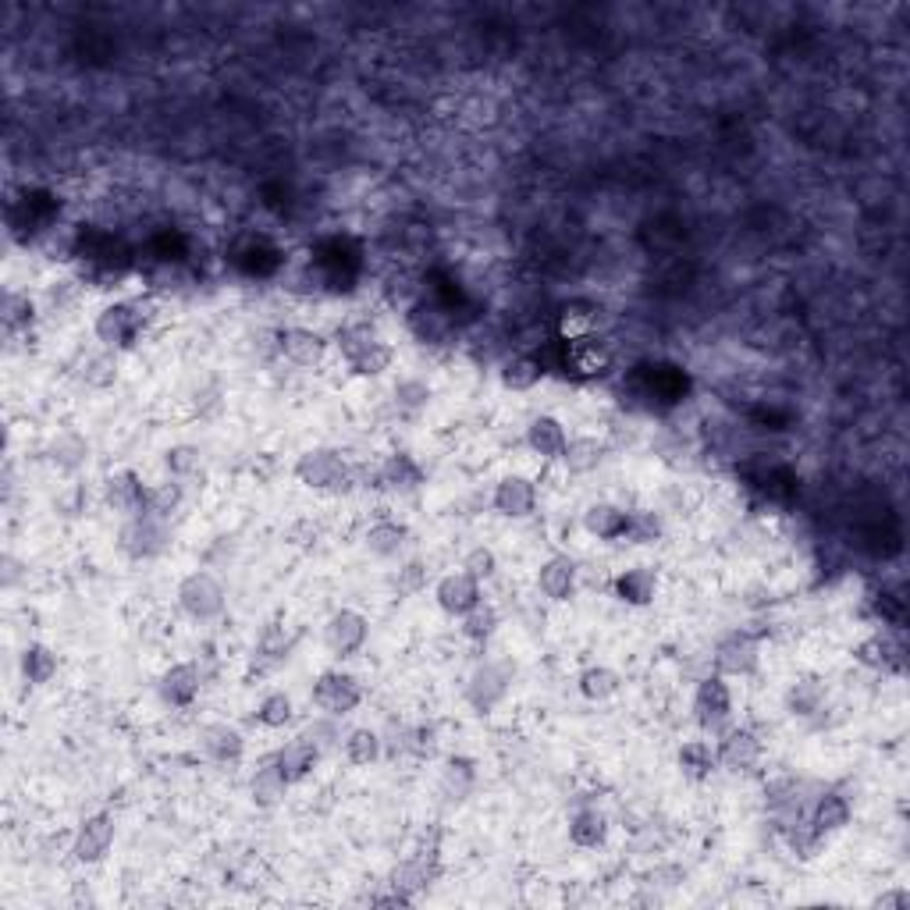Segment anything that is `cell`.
Returning a JSON list of instances; mask_svg holds the SVG:
<instances>
[{
  "instance_id": "obj_1",
  "label": "cell",
  "mask_w": 910,
  "mask_h": 910,
  "mask_svg": "<svg viewBox=\"0 0 910 910\" xmlns=\"http://www.w3.org/2000/svg\"><path fill=\"white\" fill-rule=\"evenodd\" d=\"M296 480L317 495H345L356 484V470L335 448H310L296 459Z\"/></svg>"
},
{
  "instance_id": "obj_2",
  "label": "cell",
  "mask_w": 910,
  "mask_h": 910,
  "mask_svg": "<svg viewBox=\"0 0 910 910\" xmlns=\"http://www.w3.org/2000/svg\"><path fill=\"white\" fill-rule=\"evenodd\" d=\"M338 345L356 377H381L395 363V349L388 342H381L370 324H349L338 335Z\"/></svg>"
},
{
  "instance_id": "obj_3",
  "label": "cell",
  "mask_w": 910,
  "mask_h": 910,
  "mask_svg": "<svg viewBox=\"0 0 910 910\" xmlns=\"http://www.w3.org/2000/svg\"><path fill=\"white\" fill-rule=\"evenodd\" d=\"M118 548L125 559L132 562H150V559H161L164 551L171 548V527L157 516H132V520H121V530H118Z\"/></svg>"
},
{
  "instance_id": "obj_4",
  "label": "cell",
  "mask_w": 910,
  "mask_h": 910,
  "mask_svg": "<svg viewBox=\"0 0 910 910\" xmlns=\"http://www.w3.org/2000/svg\"><path fill=\"white\" fill-rule=\"evenodd\" d=\"M512 679H516V665H509V662H480L477 669L470 672L466 679V687H463V697L466 704L477 715H487V712H495L498 704H502L509 697V690H512Z\"/></svg>"
},
{
  "instance_id": "obj_5",
  "label": "cell",
  "mask_w": 910,
  "mask_h": 910,
  "mask_svg": "<svg viewBox=\"0 0 910 910\" xmlns=\"http://www.w3.org/2000/svg\"><path fill=\"white\" fill-rule=\"evenodd\" d=\"M225 605H228L225 584L217 580L214 573H207V569L189 573L185 580L178 584V608H182L189 619L214 623L217 615H225Z\"/></svg>"
},
{
  "instance_id": "obj_6",
  "label": "cell",
  "mask_w": 910,
  "mask_h": 910,
  "mask_svg": "<svg viewBox=\"0 0 910 910\" xmlns=\"http://www.w3.org/2000/svg\"><path fill=\"white\" fill-rule=\"evenodd\" d=\"M313 704L331 719H345V715H353L360 708L363 701V687L360 679L353 672H342V669H328L313 679Z\"/></svg>"
},
{
  "instance_id": "obj_7",
  "label": "cell",
  "mask_w": 910,
  "mask_h": 910,
  "mask_svg": "<svg viewBox=\"0 0 910 910\" xmlns=\"http://www.w3.org/2000/svg\"><path fill=\"white\" fill-rule=\"evenodd\" d=\"M733 719V690H729L726 676H704L694 694V722L704 733H722Z\"/></svg>"
},
{
  "instance_id": "obj_8",
  "label": "cell",
  "mask_w": 910,
  "mask_h": 910,
  "mask_svg": "<svg viewBox=\"0 0 910 910\" xmlns=\"http://www.w3.org/2000/svg\"><path fill=\"white\" fill-rule=\"evenodd\" d=\"M370 640V619L356 608H338L328 615L324 623V648L335 658H353L360 655Z\"/></svg>"
},
{
  "instance_id": "obj_9",
  "label": "cell",
  "mask_w": 910,
  "mask_h": 910,
  "mask_svg": "<svg viewBox=\"0 0 910 910\" xmlns=\"http://www.w3.org/2000/svg\"><path fill=\"white\" fill-rule=\"evenodd\" d=\"M712 662H715V672L726 676V679H743V676H754L761 665V648L758 640L743 630L726 633L719 644L712 651Z\"/></svg>"
},
{
  "instance_id": "obj_10",
  "label": "cell",
  "mask_w": 910,
  "mask_h": 910,
  "mask_svg": "<svg viewBox=\"0 0 910 910\" xmlns=\"http://www.w3.org/2000/svg\"><path fill=\"white\" fill-rule=\"evenodd\" d=\"M93 331L104 349H128L139 338V331H143V313H139L136 303H111L100 310Z\"/></svg>"
},
{
  "instance_id": "obj_11",
  "label": "cell",
  "mask_w": 910,
  "mask_h": 910,
  "mask_svg": "<svg viewBox=\"0 0 910 910\" xmlns=\"http://www.w3.org/2000/svg\"><path fill=\"white\" fill-rule=\"evenodd\" d=\"M715 754H719V765L729 768V772H751L761 761L765 743L747 726H726L719 733V743H715Z\"/></svg>"
},
{
  "instance_id": "obj_12",
  "label": "cell",
  "mask_w": 910,
  "mask_h": 910,
  "mask_svg": "<svg viewBox=\"0 0 910 910\" xmlns=\"http://www.w3.org/2000/svg\"><path fill=\"white\" fill-rule=\"evenodd\" d=\"M114 847V818L107 811L89 815L86 822L75 829L72 839V857L79 864H100Z\"/></svg>"
},
{
  "instance_id": "obj_13",
  "label": "cell",
  "mask_w": 910,
  "mask_h": 910,
  "mask_svg": "<svg viewBox=\"0 0 910 910\" xmlns=\"http://www.w3.org/2000/svg\"><path fill=\"white\" fill-rule=\"evenodd\" d=\"M146 498H150V487L143 484V477H139L136 470H118L104 480V502L118 512L121 520L143 516Z\"/></svg>"
},
{
  "instance_id": "obj_14",
  "label": "cell",
  "mask_w": 910,
  "mask_h": 910,
  "mask_svg": "<svg viewBox=\"0 0 910 910\" xmlns=\"http://www.w3.org/2000/svg\"><path fill=\"white\" fill-rule=\"evenodd\" d=\"M434 601H438V608L445 615H452V619H463L466 612H473L480 605V580H473L466 569L459 573H448L441 576L438 584H434Z\"/></svg>"
},
{
  "instance_id": "obj_15",
  "label": "cell",
  "mask_w": 910,
  "mask_h": 910,
  "mask_svg": "<svg viewBox=\"0 0 910 910\" xmlns=\"http://www.w3.org/2000/svg\"><path fill=\"white\" fill-rule=\"evenodd\" d=\"M438 875H441L438 850H420V854H413L409 861H402L399 868L392 871V889L413 903V896L431 889L434 882H438Z\"/></svg>"
},
{
  "instance_id": "obj_16",
  "label": "cell",
  "mask_w": 910,
  "mask_h": 910,
  "mask_svg": "<svg viewBox=\"0 0 910 910\" xmlns=\"http://www.w3.org/2000/svg\"><path fill=\"white\" fill-rule=\"evenodd\" d=\"M495 512L505 520H527L530 512L537 509V484L530 477H523V473H509L495 484Z\"/></svg>"
},
{
  "instance_id": "obj_17",
  "label": "cell",
  "mask_w": 910,
  "mask_h": 910,
  "mask_svg": "<svg viewBox=\"0 0 910 910\" xmlns=\"http://www.w3.org/2000/svg\"><path fill=\"white\" fill-rule=\"evenodd\" d=\"M274 765H278V772L285 776V783L289 786H299L303 779H310L313 776V768L320 761V747L310 740V736H296V740H289V743H281V747L271 754Z\"/></svg>"
},
{
  "instance_id": "obj_18",
  "label": "cell",
  "mask_w": 910,
  "mask_h": 910,
  "mask_svg": "<svg viewBox=\"0 0 910 910\" xmlns=\"http://www.w3.org/2000/svg\"><path fill=\"white\" fill-rule=\"evenodd\" d=\"M200 751L203 758H210L214 765H235L246 754V736H242L239 726L228 722H210L200 729Z\"/></svg>"
},
{
  "instance_id": "obj_19",
  "label": "cell",
  "mask_w": 910,
  "mask_h": 910,
  "mask_svg": "<svg viewBox=\"0 0 910 910\" xmlns=\"http://www.w3.org/2000/svg\"><path fill=\"white\" fill-rule=\"evenodd\" d=\"M200 690H203V669L192 662L171 665L157 683V694L168 708H189V704L200 697Z\"/></svg>"
},
{
  "instance_id": "obj_20",
  "label": "cell",
  "mask_w": 910,
  "mask_h": 910,
  "mask_svg": "<svg viewBox=\"0 0 910 910\" xmlns=\"http://www.w3.org/2000/svg\"><path fill=\"white\" fill-rule=\"evenodd\" d=\"M292 651H296V633H292L289 626H281V623H267L260 640H256L253 662H256V669H260V672H274V669H281V665L292 658Z\"/></svg>"
},
{
  "instance_id": "obj_21",
  "label": "cell",
  "mask_w": 910,
  "mask_h": 910,
  "mask_svg": "<svg viewBox=\"0 0 910 910\" xmlns=\"http://www.w3.org/2000/svg\"><path fill=\"white\" fill-rule=\"evenodd\" d=\"M278 349L285 353L289 363L296 367H317L328 353V338L313 328H285L278 335Z\"/></svg>"
},
{
  "instance_id": "obj_22",
  "label": "cell",
  "mask_w": 910,
  "mask_h": 910,
  "mask_svg": "<svg viewBox=\"0 0 910 910\" xmlns=\"http://www.w3.org/2000/svg\"><path fill=\"white\" fill-rule=\"evenodd\" d=\"M850 818H854V804L843 797V793H836V790H825L822 797H815V804L807 807V822L822 832L825 839L832 836V832L847 829Z\"/></svg>"
},
{
  "instance_id": "obj_23",
  "label": "cell",
  "mask_w": 910,
  "mask_h": 910,
  "mask_svg": "<svg viewBox=\"0 0 910 910\" xmlns=\"http://www.w3.org/2000/svg\"><path fill=\"white\" fill-rule=\"evenodd\" d=\"M612 591H615V598L623 601V605L648 608L651 601L658 598V573L651 569V566H633V569H626V573L615 576Z\"/></svg>"
},
{
  "instance_id": "obj_24",
  "label": "cell",
  "mask_w": 910,
  "mask_h": 910,
  "mask_svg": "<svg viewBox=\"0 0 910 910\" xmlns=\"http://www.w3.org/2000/svg\"><path fill=\"white\" fill-rule=\"evenodd\" d=\"M854 658L864 665V669L875 672H900L903 669V648L896 644L889 633H871L861 644L854 648Z\"/></svg>"
},
{
  "instance_id": "obj_25",
  "label": "cell",
  "mask_w": 910,
  "mask_h": 910,
  "mask_svg": "<svg viewBox=\"0 0 910 910\" xmlns=\"http://www.w3.org/2000/svg\"><path fill=\"white\" fill-rule=\"evenodd\" d=\"M576 562L569 555H551L537 569V587L548 601H569L576 594Z\"/></svg>"
},
{
  "instance_id": "obj_26",
  "label": "cell",
  "mask_w": 910,
  "mask_h": 910,
  "mask_svg": "<svg viewBox=\"0 0 910 910\" xmlns=\"http://www.w3.org/2000/svg\"><path fill=\"white\" fill-rule=\"evenodd\" d=\"M420 484H424V470H420L416 459L406 452H395L377 466V487H384V491H392V495H413Z\"/></svg>"
},
{
  "instance_id": "obj_27",
  "label": "cell",
  "mask_w": 910,
  "mask_h": 910,
  "mask_svg": "<svg viewBox=\"0 0 910 910\" xmlns=\"http://www.w3.org/2000/svg\"><path fill=\"white\" fill-rule=\"evenodd\" d=\"M566 441H569V434L566 427H562V420L559 416H534L530 420V427H527V448L534 456H541V459H562V452H566Z\"/></svg>"
},
{
  "instance_id": "obj_28",
  "label": "cell",
  "mask_w": 910,
  "mask_h": 910,
  "mask_svg": "<svg viewBox=\"0 0 910 910\" xmlns=\"http://www.w3.org/2000/svg\"><path fill=\"white\" fill-rule=\"evenodd\" d=\"M676 765L690 783H704V779H712L715 768H719V754H715L708 740H683L676 751Z\"/></svg>"
},
{
  "instance_id": "obj_29",
  "label": "cell",
  "mask_w": 910,
  "mask_h": 910,
  "mask_svg": "<svg viewBox=\"0 0 910 910\" xmlns=\"http://www.w3.org/2000/svg\"><path fill=\"white\" fill-rule=\"evenodd\" d=\"M608 456V445L594 438V434H580V438H569L566 441V452H562V463H566L569 473L576 477H587V473H594L601 463H605Z\"/></svg>"
},
{
  "instance_id": "obj_30",
  "label": "cell",
  "mask_w": 910,
  "mask_h": 910,
  "mask_svg": "<svg viewBox=\"0 0 910 910\" xmlns=\"http://www.w3.org/2000/svg\"><path fill=\"white\" fill-rule=\"evenodd\" d=\"M285 793H289L285 776L278 772L274 758H264V765L249 776V800L256 807H264V811H271V807L285 800Z\"/></svg>"
},
{
  "instance_id": "obj_31",
  "label": "cell",
  "mask_w": 910,
  "mask_h": 910,
  "mask_svg": "<svg viewBox=\"0 0 910 910\" xmlns=\"http://www.w3.org/2000/svg\"><path fill=\"white\" fill-rule=\"evenodd\" d=\"M626 516H630V512L619 509V505L594 502V505H587V512H584V530L591 534V537H598V541H623Z\"/></svg>"
},
{
  "instance_id": "obj_32",
  "label": "cell",
  "mask_w": 910,
  "mask_h": 910,
  "mask_svg": "<svg viewBox=\"0 0 910 910\" xmlns=\"http://www.w3.org/2000/svg\"><path fill=\"white\" fill-rule=\"evenodd\" d=\"M367 551L377 559H399L409 548V527L399 520H377L374 527L367 530Z\"/></svg>"
},
{
  "instance_id": "obj_33",
  "label": "cell",
  "mask_w": 910,
  "mask_h": 910,
  "mask_svg": "<svg viewBox=\"0 0 910 910\" xmlns=\"http://www.w3.org/2000/svg\"><path fill=\"white\" fill-rule=\"evenodd\" d=\"M608 839V818L598 807H584L569 818V843L580 850H598Z\"/></svg>"
},
{
  "instance_id": "obj_34",
  "label": "cell",
  "mask_w": 910,
  "mask_h": 910,
  "mask_svg": "<svg viewBox=\"0 0 910 910\" xmlns=\"http://www.w3.org/2000/svg\"><path fill=\"white\" fill-rule=\"evenodd\" d=\"M498 377H502V384H505L509 392H530V388L541 384L544 363L537 360V356H530V353H516V356H509V360H502Z\"/></svg>"
},
{
  "instance_id": "obj_35",
  "label": "cell",
  "mask_w": 910,
  "mask_h": 910,
  "mask_svg": "<svg viewBox=\"0 0 910 910\" xmlns=\"http://www.w3.org/2000/svg\"><path fill=\"white\" fill-rule=\"evenodd\" d=\"M47 459L61 473H79L89 463V441L82 438V434L64 431V434H57V438L47 445Z\"/></svg>"
},
{
  "instance_id": "obj_36",
  "label": "cell",
  "mask_w": 910,
  "mask_h": 910,
  "mask_svg": "<svg viewBox=\"0 0 910 910\" xmlns=\"http://www.w3.org/2000/svg\"><path fill=\"white\" fill-rule=\"evenodd\" d=\"M477 786V765L470 758H448L441 768V797L448 804H463Z\"/></svg>"
},
{
  "instance_id": "obj_37",
  "label": "cell",
  "mask_w": 910,
  "mask_h": 910,
  "mask_svg": "<svg viewBox=\"0 0 910 910\" xmlns=\"http://www.w3.org/2000/svg\"><path fill=\"white\" fill-rule=\"evenodd\" d=\"M18 669H22V679L29 687H47L50 679L57 676V655L47 644H25L22 658H18Z\"/></svg>"
},
{
  "instance_id": "obj_38",
  "label": "cell",
  "mask_w": 910,
  "mask_h": 910,
  "mask_svg": "<svg viewBox=\"0 0 910 910\" xmlns=\"http://www.w3.org/2000/svg\"><path fill=\"white\" fill-rule=\"evenodd\" d=\"M342 747H345V758H349V765H374L381 758V751H384V740L377 729H370V726H356L345 733L342 740Z\"/></svg>"
},
{
  "instance_id": "obj_39",
  "label": "cell",
  "mask_w": 910,
  "mask_h": 910,
  "mask_svg": "<svg viewBox=\"0 0 910 910\" xmlns=\"http://www.w3.org/2000/svg\"><path fill=\"white\" fill-rule=\"evenodd\" d=\"M576 687H580V694L587 701H612L615 694H619V687H623V676L608 669V665H591V669H584L580 679H576Z\"/></svg>"
},
{
  "instance_id": "obj_40",
  "label": "cell",
  "mask_w": 910,
  "mask_h": 910,
  "mask_svg": "<svg viewBox=\"0 0 910 910\" xmlns=\"http://www.w3.org/2000/svg\"><path fill=\"white\" fill-rule=\"evenodd\" d=\"M296 719V704L285 694V690H271V694H264L260 704H256V722L264 729H285Z\"/></svg>"
},
{
  "instance_id": "obj_41",
  "label": "cell",
  "mask_w": 910,
  "mask_h": 910,
  "mask_svg": "<svg viewBox=\"0 0 910 910\" xmlns=\"http://www.w3.org/2000/svg\"><path fill=\"white\" fill-rule=\"evenodd\" d=\"M594 328H598V310H594V306H587V303L562 306V313H559V335L566 338V342L587 338Z\"/></svg>"
},
{
  "instance_id": "obj_42",
  "label": "cell",
  "mask_w": 910,
  "mask_h": 910,
  "mask_svg": "<svg viewBox=\"0 0 910 910\" xmlns=\"http://www.w3.org/2000/svg\"><path fill=\"white\" fill-rule=\"evenodd\" d=\"M569 363L576 370H584V374H601V370L608 367V349L594 335L576 338V342H569Z\"/></svg>"
},
{
  "instance_id": "obj_43",
  "label": "cell",
  "mask_w": 910,
  "mask_h": 910,
  "mask_svg": "<svg viewBox=\"0 0 910 910\" xmlns=\"http://www.w3.org/2000/svg\"><path fill=\"white\" fill-rule=\"evenodd\" d=\"M182 484L178 480H168V484H157V487H150V498H146V512L150 516H157L164 523H171V516L178 509H182Z\"/></svg>"
},
{
  "instance_id": "obj_44",
  "label": "cell",
  "mask_w": 910,
  "mask_h": 910,
  "mask_svg": "<svg viewBox=\"0 0 910 910\" xmlns=\"http://www.w3.org/2000/svg\"><path fill=\"white\" fill-rule=\"evenodd\" d=\"M658 537H662V520L655 516V512L637 509L626 516V534H623L626 544H655Z\"/></svg>"
},
{
  "instance_id": "obj_45",
  "label": "cell",
  "mask_w": 910,
  "mask_h": 910,
  "mask_svg": "<svg viewBox=\"0 0 910 910\" xmlns=\"http://www.w3.org/2000/svg\"><path fill=\"white\" fill-rule=\"evenodd\" d=\"M495 630H498V612L491 605H484V601L463 615V637L470 644H487V640L495 637Z\"/></svg>"
},
{
  "instance_id": "obj_46",
  "label": "cell",
  "mask_w": 910,
  "mask_h": 910,
  "mask_svg": "<svg viewBox=\"0 0 910 910\" xmlns=\"http://www.w3.org/2000/svg\"><path fill=\"white\" fill-rule=\"evenodd\" d=\"M395 406H399L402 413H409V416L424 413V409L431 406V384L416 381V377L399 381V384H395Z\"/></svg>"
},
{
  "instance_id": "obj_47",
  "label": "cell",
  "mask_w": 910,
  "mask_h": 910,
  "mask_svg": "<svg viewBox=\"0 0 910 910\" xmlns=\"http://www.w3.org/2000/svg\"><path fill=\"white\" fill-rule=\"evenodd\" d=\"M790 712L793 715H800V719H807V715H815V712H822L825 708V687L822 683H815V679H804V683H797L790 690Z\"/></svg>"
},
{
  "instance_id": "obj_48",
  "label": "cell",
  "mask_w": 910,
  "mask_h": 910,
  "mask_svg": "<svg viewBox=\"0 0 910 910\" xmlns=\"http://www.w3.org/2000/svg\"><path fill=\"white\" fill-rule=\"evenodd\" d=\"M82 381L89 384V388H111V384L118 381V360H114L111 353L89 356L86 367H82Z\"/></svg>"
},
{
  "instance_id": "obj_49",
  "label": "cell",
  "mask_w": 910,
  "mask_h": 910,
  "mask_svg": "<svg viewBox=\"0 0 910 910\" xmlns=\"http://www.w3.org/2000/svg\"><path fill=\"white\" fill-rule=\"evenodd\" d=\"M164 466L171 470L175 480L192 477V473H200V466H203V452L196 445H175V448H168V456H164Z\"/></svg>"
},
{
  "instance_id": "obj_50",
  "label": "cell",
  "mask_w": 910,
  "mask_h": 910,
  "mask_svg": "<svg viewBox=\"0 0 910 910\" xmlns=\"http://www.w3.org/2000/svg\"><path fill=\"white\" fill-rule=\"evenodd\" d=\"M395 591L402 598H413L420 591H427V562L424 559H409L395 573Z\"/></svg>"
},
{
  "instance_id": "obj_51",
  "label": "cell",
  "mask_w": 910,
  "mask_h": 910,
  "mask_svg": "<svg viewBox=\"0 0 910 910\" xmlns=\"http://www.w3.org/2000/svg\"><path fill=\"white\" fill-rule=\"evenodd\" d=\"M402 736H406L402 747L409 754H416V758H434V754H438V726L434 722H420L413 729H406Z\"/></svg>"
},
{
  "instance_id": "obj_52",
  "label": "cell",
  "mask_w": 910,
  "mask_h": 910,
  "mask_svg": "<svg viewBox=\"0 0 910 910\" xmlns=\"http://www.w3.org/2000/svg\"><path fill=\"white\" fill-rule=\"evenodd\" d=\"M463 569L473 576V580H491V576L498 573V555H495V548H487V544H480V548H470L466 551V559H463Z\"/></svg>"
},
{
  "instance_id": "obj_53",
  "label": "cell",
  "mask_w": 910,
  "mask_h": 910,
  "mask_svg": "<svg viewBox=\"0 0 910 910\" xmlns=\"http://www.w3.org/2000/svg\"><path fill=\"white\" fill-rule=\"evenodd\" d=\"M86 505H89V495L79 484H72L68 491L57 498V512H64V516H79V512H86Z\"/></svg>"
},
{
  "instance_id": "obj_54",
  "label": "cell",
  "mask_w": 910,
  "mask_h": 910,
  "mask_svg": "<svg viewBox=\"0 0 910 910\" xmlns=\"http://www.w3.org/2000/svg\"><path fill=\"white\" fill-rule=\"evenodd\" d=\"M875 903H879V907H900V910H903V907L910 903V896H907L903 889H896V893H886V896H879Z\"/></svg>"
}]
</instances>
